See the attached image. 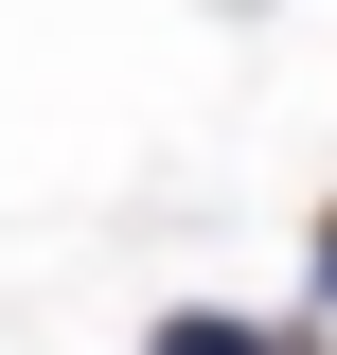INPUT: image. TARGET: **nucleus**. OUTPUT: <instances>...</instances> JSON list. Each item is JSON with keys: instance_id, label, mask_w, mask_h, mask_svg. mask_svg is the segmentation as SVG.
Wrapping results in <instances>:
<instances>
[{"instance_id": "1", "label": "nucleus", "mask_w": 337, "mask_h": 355, "mask_svg": "<svg viewBox=\"0 0 337 355\" xmlns=\"http://www.w3.org/2000/svg\"><path fill=\"white\" fill-rule=\"evenodd\" d=\"M142 355H302V338H266V320H213V302H196V320H160Z\"/></svg>"}, {"instance_id": "2", "label": "nucleus", "mask_w": 337, "mask_h": 355, "mask_svg": "<svg viewBox=\"0 0 337 355\" xmlns=\"http://www.w3.org/2000/svg\"><path fill=\"white\" fill-rule=\"evenodd\" d=\"M320 302H337V214H320Z\"/></svg>"}]
</instances>
